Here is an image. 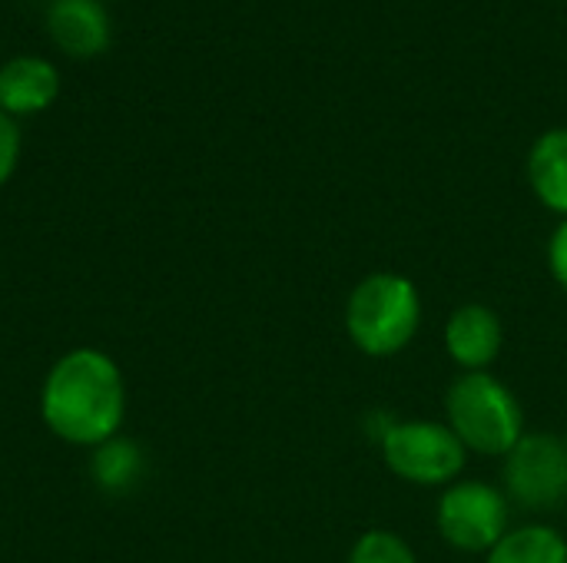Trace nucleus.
<instances>
[{"label": "nucleus", "instance_id": "nucleus-1", "mask_svg": "<svg viewBox=\"0 0 567 563\" xmlns=\"http://www.w3.org/2000/svg\"><path fill=\"white\" fill-rule=\"evenodd\" d=\"M43 425L66 445L100 448L113 441L126 418V382L100 348L66 352L40 392Z\"/></svg>", "mask_w": 567, "mask_h": 563}, {"label": "nucleus", "instance_id": "nucleus-2", "mask_svg": "<svg viewBox=\"0 0 567 563\" xmlns=\"http://www.w3.org/2000/svg\"><path fill=\"white\" fill-rule=\"evenodd\" d=\"M425 305L419 285L392 269L362 275L342 309L349 345L365 358H395L422 332Z\"/></svg>", "mask_w": 567, "mask_h": 563}, {"label": "nucleus", "instance_id": "nucleus-3", "mask_svg": "<svg viewBox=\"0 0 567 563\" xmlns=\"http://www.w3.org/2000/svg\"><path fill=\"white\" fill-rule=\"evenodd\" d=\"M445 425L468 455L505 458L528 431L522 398L492 372H458L445 392Z\"/></svg>", "mask_w": 567, "mask_h": 563}, {"label": "nucleus", "instance_id": "nucleus-4", "mask_svg": "<svg viewBox=\"0 0 567 563\" xmlns=\"http://www.w3.org/2000/svg\"><path fill=\"white\" fill-rule=\"evenodd\" d=\"M382 465L389 475L412 488H439L462 481L468 465L465 445L445 421L435 418H395V425L379 441Z\"/></svg>", "mask_w": 567, "mask_h": 563}, {"label": "nucleus", "instance_id": "nucleus-5", "mask_svg": "<svg viewBox=\"0 0 567 563\" xmlns=\"http://www.w3.org/2000/svg\"><path fill=\"white\" fill-rule=\"evenodd\" d=\"M512 501L498 484L455 481L439 494L435 528L442 541L458 554H488L512 531Z\"/></svg>", "mask_w": 567, "mask_h": 563}, {"label": "nucleus", "instance_id": "nucleus-6", "mask_svg": "<svg viewBox=\"0 0 567 563\" xmlns=\"http://www.w3.org/2000/svg\"><path fill=\"white\" fill-rule=\"evenodd\" d=\"M502 491L525 514H551L567 501L565 438L551 431H525L502 458Z\"/></svg>", "mask_w": 567, "mask_h": 563}, {"label": "nucleus", "instance_id": "nucleus-7", "mask_svg": "<svg viewBox=\"0 0 567 563\" xmlns=\"http://www.w3.org/2000/svg\"><path fill=\"white\" fill-rule=\"evenodd\" d=\"M442 345L458 372H492L505 348V322L485 302H462L445 319Z\"/></svg>", "mask_w": 567, "mask_h": 563}, {"label": "nucleus", "instance_id": "nucleus-8", "mask_svg": "<svg viewBox=\"0 0 567 563\" xmlns=\"http://www.w3.org/2000/svg\"><path fill=\"white\" fill-rule=\"evenodd\" d=\"M47 33L66 56H96L110 46V13L103 0H50Z\"/></svg>", "mask_w": 567, "mask_h": 563}, {"label": "nucleus", "instance_id": "nucleus-9", "mask_svg": "<svg viewBox=\"0 0 567 563\" xmlns=\"http://www.w3.org/2000/svg\"><path fill=\"white\" fill-rule=\"evenodd\" d=\"M60 93V73L43 56H13L0 66V110L7 116L43 113Z\"/></svg>", "mask_w": 567, "mask_h": 563}, {"label": "nucleus", "instance_id": "nucleus-10", "mask_svg": "<svg viewBox=\"0 0 567 563\" xmlns=\"http://www.w3.org/2000/svg\"><path fill=\"white\" fill-rule=\"evenodd\" d=\"M528 186L548 212L567 219V126L548 129L532 143Z\"/></svg>", "mask_w": 567, "mask_h": 563}, {"label": "nucleus", "instance_id": "nucleus-11", "mask_svg": "<svg viewBox=\"0 0 567 563\" xmlns=\"http://www.w3.org/2000/svg\"><path fill=\"white\" fill-rule=\"evenodd\" d=\"M485 563H567V538L545 521L518 524L485 554Z\"/></svg>", "mask_w": 567, "mask_h": 563}, {"label": "nucleus", "instance_id": "nucleus-12", "mask_svg": "<svg viewBox=\"0 0 567 563\" xmlns=\"http://www.w3.org/2000/svg\"><path fill=\"white\" fill-rule=\"evenodd\" d=\"M90 471H93V481L103 491H126L143 475V455H140V448L133 441L113 438V441H106V445H100L93 451Z\"/></svg>", "mask_w": 567, "mask_h": 563}, {"label": "nucleus", "instance_id": "nucleus-13", "mask_svg": "<svg viewBox=\"0 0 567 563\" xmlns=\"http://www.w3.org/2000/svg\"><path fill=\"white\" fill-rule=\"evenodd\" d=\"M346 563H419V554L399 531L369 528L355 538Z\"/></svg>", "mask_w": 567, "mask_h": 563}, {"label": "nucleus", "instance_id": "nucleus-14", "mask_svg": "<svg viewBox=\"0 0 567 563\" xmlns=\"http://www.w3.org/2000/svg\"><path fill=\"white\" fill-rule=\"evenodd\" d=\"M20 163V126L0 110V186L13 176Z\"/></svg>", "mask_w": 567, "mask_h": 563}, {"label": "nucleus", "instance_id": "nucleus-15", "mask_svg": "<svg viewBox=\"0 0 567 563\" xmlns=\"http://www.w3.org/2000/svg\"><path fill=\"white\" fill-rule=\"evenodd\" d=\"M545 262H548V272L555 279V285L567 295V219H561L548 239V249H545Z\"/></svg>", "mask_w": 567, "mask_h": 563}, {"label": "nucleus", "instance_id": "nucleus-16", "mask_svg": "<svg viewBox=\"0 0 567 563\" xmlns=\"http://www.w3.org/2000/svg\"><path fill=\"white\" fill-rule=\"evenodd\" d=\"M565 458H567V438H565Z\"/></svg>", "mask_w": 567, "mask_h": 563}]
</instances>
